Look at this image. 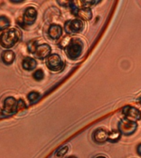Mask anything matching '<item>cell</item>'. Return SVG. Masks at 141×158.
Listing matches in <instances>:
<instances>
[{
  "label": "cell",
  "instance_id": "1",
  "mask_svg": "<svg viewBox=\"0 0 141 158\" xmlns=\"http://www.w3.org/2000/svg\"><path fill=\"white\" fill-rule=\"evenodd\" d=\"M84 49V44L80 38L74 37L69 40L67 44L64 45V52L66 56L71 60L78 59L81 57Z\"/></svg>",
  "mask_w": 141,
  "mask_h": 158
},
{
  "label": "cell",
  "instance_id": "2",
  "mask_svg": "<svg viewBox=\"0 0 141 158\" xmlns=\"http://www.w3.org/2000/svg\"><path fill=\"white\" fill-rule=\"evenodd\" d=\"M22 39V33L17 28H10L6 30L0 35V44L6 49L14 46Z\"/></svg>",
  "mask_w": 141,
  "mask_h": 158
},
{
  "label": "cell",
  "instance_id": "3",
  "mask_svg": "<svg viewBox=\"0 0 141 158\" xmlns=\"http://www.w3.org/2000/svg\"><path fill=\"white\" fill-rule=\"evenodd\" d=\"M47 68L51 72L58 73L63 70L64 67V63L60 55L58 54H51L46 59Z\"/></svg>",
  "mask_w": 141,
  "mask_h": 158
},
{
  "label": "cell",
  "instance_id": "4",
  "mask_svg": "<svg viewBox=\"0 0 141 158\" xmlns=\"http://www.w3.org/2000/svg\"><path fill=\"white\" fill-rule=\"evenodd\" d=\"M138 128V124L136 122L130 121L126 118H121L118 123V130L121 134L126 136H130L135 133Z\"/></svg>",
  "mask_w": 141,
  "mask_h": 158
},
{
  "label": "cell",
  "instance_id": "5",
  "mask_svg": "<svg viewBox=\"0 0 141 158\" xmlns=\"http://www.w3.org/2000/svg\"><path fill=\"white\" fill-rule=\"evenodd\" d=\"M18 111V100L12 96H8L3 101L2 114L4 116L12 115Z\"/></svg>",
  "mask_w": 141,
  "mask_h": 158
},
{
  "label": "cell",
  "instance_id": "6",
  "mask_svg": "<svg viewBox=\"0 0 141 158\" xmlns=\"http://www.w3.org/2000/svg\"><path fill=\"white\" fill-rule=\"evenodd\" d=\"M83 27L84 24L83 21L78 18L69 20L64 23V31L67 34L69 35L79 34L83 30Z\"/></svg>",
  "mask_w": 141,
  "mask_h": 158
},
{
  "label": "cell",
  "instance_id": "7",
  "mask_svg": "<svg viewBox=\"0 0 141 158\" xmlns=\"http://www.w3.org/2000/svg\"><path fill=\"white\" fill-rule=\"evenodd\" d=\"M122 114L124 118H127L129 120L136 121L141 119V112L140 110L136 107L131 106H126L122 108Z\"/></svg>",
  "mask_w": 141,
  "mask_h": 158
},
{
  "label": "cell",
  "instance_id": "8",
  "mask_svg": "<svg viewBox=\"0 0 141 158\" xmlns=\"http://www.w3.org/2000/svg\"><path fill=\"white\" fill-rule=\"evenodd\" d=\"M109 132L103 128H98L94 130L92 138V140L96 144H103L108 140Z\"/></svg>",
  "mask_w": 141,
  "mask_h": 158
},
{
  "label": "cell",
  "instance_id": "9",
  "mask_svg": "<svg viewBox=\"0 0 141 158\" xmlns=\"http://www.w3.org/2000/svg\"><path fill=\"white\" fill-rule=\"evenodd\" d=\"M37 18V11L33 7H28L26 8L23 14V23L26 26H32L35 23Z\"/></svg>",
  "mask_w": 141,
  "mask_h": 158
},
{
  "label": "cell",
  "instance_id": "10",
  "mask_svg": "<svg viewBox=\"0 0 141 158\" xmlns=\"http://www.w3.org/2000/svg\"><path fill=\"white\" fill-rule=\"evenodd\" d=\"M73 14L81 21H90L92 18V12L90 7H80L79 9L72 11Z\"/></svg>",
  "mask_w": 141,
  "mask_h": 158
},
{
  "label": "cell",
  "instance_id": "11",
  "mask_svg": "<svg viewBox=\"0 0 141 158\" xmlns=\"http://www.w3.org/2000/svg\"><path fill=\"white\" fill-rule=\"evenodd\" d=\"M36 57L41 60L46 59L51 54V47L48 44H41L38 45L36 51L35 53Z\"/></svg>",
  "mask_w": 141,
  "mask_h": 158
},
{
  "label": "cell",
  "instance_id": "12",
  "mask_svg": "<svg viewBox=\"0 0 141 158\" xmlns=\"http://www.w3.org/2000/svg\"><path fill=\"white\" fill-rule=\"evenodd\" d=\"M47 34L51 40H59L63 34V28L58 24H51L48 28Z\"/></svg>",
  "mask_w": 141,
  "mask_h": 158
},
{
  "label": "cell",
  "instance_id": "13",
  "mask_svg": "<svg viewBox=\"0 0 141 158\" xmlns=\"http://www.w3.org/2000/svg\"><path fill=\"white\" fill-rule=\"evenodd\" d=\"M15 59H16V54L12 50L7 49L2 52L1 54V60L5 65L10 66L13 64Z\"/></svg>",
  "mask_w": 141,
  "mask_h": 158
},
{
  "label": "cell",
  "instance_id": "14",
  "mask_svg": "<svg viewBox=\"0 0 141 158\" xmlns=\"http://www.w3.org/2000/svg\"><path fill=\"white\" fill-rule=\"evenodd\" d=\"M22 69L26 71H33L37 66L36 60L32 57L27 56L23 59L22 62Z\"/></svg>",
  "mask_w": 141,
  "mask_h": 158
},
{
  "label": "cell",
  "instance_id": "15",
  "mask_svg": "<svg viewBox=\"0 0 141 158\" xmlns=\"http://www.w3.org/2000/svg\"><path fill=\"white\" fill-rule=\"evenodd\" d=\"M121 132L117 129V130H112L111 132H109L108 133V142L112 143H117L118 141H120L121 138Z\"/></svg>",
  "mask_w": 141,
  "mask_h": 158
},
{
  "label": "cell",
  "instance_id": "16",
  "mask_svg": "<svg viewBox=\"0 0 141 158\" xmlns=\"http://www.w3.org/2000/svg\"><path fill=\"white\" fill-rule=\"evenodd\" d=\"M11 26V21L7 17L2 15L0 16V31H3Z\"/></svg>",
  "mask_w": 141,
  "mask_h": 158
},
{
  "label": "cell",
  "instance_id": "17",
  "mask_svg": "<svg viewBox=\"0 0 141 158\" xmlns=\"http://www.w3.org/2000/svg\"><path fill=\"white\" fill-rule=\"evenodd\" d=\"M41 94L38 92V91H31L29 93L27 94V100L30 101L31 104L36 103L37 101H39L40 98H41Z\"/></svg>",
  "mask_w": 141,
  "mask_h": 158
},
{
  "label": "cell",
  "instance_id": "18",
  "mask_svg": "<svg viewBox=\"0 0 141 158\" xmlns=\"http://www.w3.org/2000/svg\"><path fill=\"white\" fill-rule=\"evenodd\" d=\"M38 42L36 40H32L27 43V50L31 54H35L36 51L37 47H38Z\"/></svg>",
  "mask_w": 141,
  "mask_h": 158
},
{
  "label": "cell",
  "instance_id": "19",
  "mask_svg": "<svg viewBox=\"0 0 141 158\" xmlns=\"http://www.w3.org/2000/svg\"><path fill=\"white\" fill-rule=\"evenodd\" d=\"M68 152H69V146L65 145L64 146V147H62V148H59V149H58V150L55 152V153H54V155H55L56 157L62 158L66 155L67 153H68Z\"/></svg>",
  "mask_w": 141,
  "mask_h": 158
},
{
  "label": "cell",
  "instance_id": "20",
  "mask_svg": "<svg viewBox=\"0 0 141 158\" xmlns=\"http://www.w3.org/2000/svg\"><path fill=\"white\" fill-rule=\"evenodd\" d=\"M32 77H33V78H34L36 81H41V80H43L45 77V73L41 69H37V70H36V71L33 73Z\"/></svg>",
  "mask_w": 141,
  "mask_h": 158
},
{
  "label": "cell",
  "instance_id": "21",
  "mask_svg": "<svg viewBox=\"0 0 141 158\" xmlns=\"http://www.w3.org/2000/svg\"><path fill=\"white\" fill-rule=\"evenodd\" d=\"M27 105L25 103V101L22 100V99H19L18 100V110H22V109H24L27 107Z\"/></svg>",
  "mask_w": 141,
  "mask_h": 158
},
{
  "label": "cell",
  "instance_id": "22",
  "mask_svg": "<svg viewBox=\"0 0 141 158\" xmlns=\"http://www.w3.org/2000/svg\"><path fill=\"white\" fill-rule=\"evenodd\" d=\"M136 152L138 153V155L141 157V143H139V144L137 146V148H136Z\"/></svg>",
  "mask_w": 141,
  "mask_h": 158
},
{
  "label": "cell",
  "instance_id": "23",
  "mask_svg": "<svg viewBox=\"0 0 141 158\" xmlns=\"http://www.w3.org/2000/svg\"><path fill=\"white\" fill-rule=\"evenodd\" d=\"M95 158H107V157H106L105 156L100 155V156H96V157H95Z\"/></svg>",
  "mask_w": 141,
  "mask_h": 158
},
{
  "label": "cell",
  "instance_id": "24",
  "mask_svg": "<svg viewBox=\"0 0 141 158\" xmlns=\"http://www.w3.org/2000/svg\"><path fill=\"white\" fill-rule=\"evenodd\" d=\"M66 158H77L76 156H69V157H66Z\"/></svg>",
  "mask_w": 141,
  "mask_h": 158
},
{
  "label": "cell",
  "instance_id": "25",
  "mask_svg": "<svg viewBox=\"0 0 141 158\" xmlns=\"http://www.w3.org/2000/svg\"><path fill=\"white\" fill-rule=\"evenodd\" d=\"M139 104L141 105V97H139Z\"/></svg>",
  "mask_w": 141,
  "mask_h": 158
}]
</instances>
